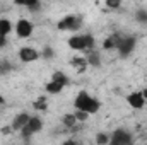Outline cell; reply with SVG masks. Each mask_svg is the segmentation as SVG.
<instances>
[{"label": "cell", "instance_id": "6da1fadb", "mask_svg": "<svg viewBox=\"0 0 147 145\" xmlns=\"http://www.w3.org/2000/svg\"><path fill=\"white\" fill-rule=\"evenodd\" d=\"M14 31H16V36L19 38V39H29V38L33 36V33H34V24L29 19L21 17V19L16 21Z\"/></svg>", "mask_w": 147, "mask_h": 145}, {"label": "cell", "instance_id": "7a4b0ae2", "mask_svg": "<svg viewBox=\"0 0 147 145\" xmlns=\"http://www.w3.org/2000/svg\"><path fill=\"white\" fill-rule=\"evenodd\" d=\"M57 28L60 31H79L82 28V19L75 14H69L57 22Z\"/></svg>", "mask_w": 147, "mask_h": 145}, {"label": "cell", "instance_id": "3957f363", "mask_svg": "<svg viewBox=\"0 0 147 145\" xmlns=\"http://www.w3.org/2000/svg\"><path fill=\"white\" fill-rule=\"evenodd\" d=\"M39 56H41V53L38 51L36 48H33V46H22L17 51V58H19L21 63H33V62H36Z\"/></svg>", "mask_w": 147, "mask_h": 145}, {"label": "cell", "instance_id": "277c9868", "mask_svg": "<svg viewBox=\"0 0 147 145\" xmlns=\"http://www.w3.org/2000/svg\"><path fill=\"white\" fill-rule=\"evenodd\" d=\"M110 145H132V135L125 128H116L111 133Z\"/></svg>", "mask_w": 147, "mask_h": 145}, {"label": "cell", "instance_id": "5b68a950", "mask_svg": "<svg viewBox=\"0 0 147 145\" xmlns=\"http://www.w3.org/2000/svg\"><path fill=\"white\" fill-rule=\"evenodd\" d=\"M91 101H92V96H91L87 91H80V92L75 96V99H74V108H75V111H84V113H87V108H89Z\"/></svg>", "mask_w": 147, "mask_h": 145}, {"label": "cell", "instance_id": "8992f818", "mask_svg": "<svg viewBox=\"0 0 147 145\" xmlns=\"http://www.w3.org/2000/svg\"><path fill=\"white\" fill-rule=\"evenodd\" d=\"M29 119H31V114H29V113H24V111H22V113H17V114L12 118V121H10L12 132H14V133H19L22 128L28 126Z\"/></svg>", "mask_w": 147, "mask_h": 145}, {"label": "cell", "instance_id": "52a82bcc", "mask_svg": "<svg viewBox=\"0 0 147 145\" xmlns=\"http://www.w3.org/2000/svg\"><path fill=\"white\" fill-rule=\"evenodd\" d=\"M135 44H137V39L135 36H123L121 38V43L118 46V55L120 56H128L134 50H135Z\"/></svg>", "mask_w": 147, "mask_h": 145}, {"label": "cell", "instance_id": "ba28073f", "mask_svg": "<svg viewBox=\"0 0 147 145\" xmlns=\"http://www.w3.org/2000/svg\"><path fill=\"white\" fill-rule=\"evenodd\" d=\"M121 34L115 33V34H110L108 38H105V41L101 43V48L103 51H113V50H118L120 43H121Z\"/></svg>", "mask_w": 147, "mask_h": 145}, {"label": "cell", "instance_id": "9c48e42d", "mask_svg": "<svg viewBox=\"0 0 147 145\" xmlns=\"http://www.w3.org/2000/svg\"><path fill=\"white\" fill-rule=\"evenodd\" d=\"M127 103H128V106L132 109H137V111H139V109H144V106H146V101H144L140 91L130 92V94L127 96Z\"/></svg>", "mask_w": 147, "mask_h": 145}, {"label": "cell", "instance_id": "30bf717a", "mask_svg": "<svg viewBox=\"0 0 147 145\" xmlns=\"http://www.w3.org/2000/svg\"><path fill=\"white\" fill-rule=\"evenodd\" d=\"M69 48L74 50V51H86V43H84V36L82 34H74V36L69 38L67 41Z\"/></svg>", "mask_w": 147, "mask_h": 145}, {"label": "cell", "instance_id": "8fae6325", "mask_svg": "<svg viewBox=\"0 0 147 145\" xmlns=\"http://www.w3.org/2000/svg\"><path fill=\"white\" fill-rule=\"evenodd\" d=\"M70 67H72L74 70L77 73H84L86 70H87V60H86V56H74V58H70Z\"/></svg>", "mask_w": 147, "mask_h": 145}, {"label": "cell", "instance_id": "7c38bea8", "mask_svg": "<svg viewBox=\"0 0 147 145\" xmlns=\"http://www.w3.org/2000/svg\"><path fill=\"white\" fill-rule=\"evenodd\" d=\"M86 60H87V65L89 67H101V53L96 51V50H91V51H86Z\"/></svg>", "mask_w": 147, "mask_h": 145}, {"label": "cell", "instance_id": "4fadbf2b", "mask_svg": "<svg viewBox=\"0 0 147 145\" xmlns=\"http://www.w3.org/2000/svg\"><path fill=\"white\" fill-rule=\"evenodd\" d=\"M62 125H63L69 132H74V130L77 128L79 121H77V118H75L74 113H65V114L62 116Z\"/></svg>", "mask_w": 147, "mask_h": 145}, {"label": "cell", "instance_id": "5bb4252c", "mask_svg": "<svg viewBox=\"0 0 147 145\" xmlns=\"http://www.w3.org/2000/svg\"><path fill=\"white\" fill-rule=\"evenodd\" d=\"M26 128L29 130L31 135H36V133H39L43 130V119L39 116H31V119H29V123H28Z\"/></svg>", "mask_w": 147, "mask_h": 145}, {"label": "cell", "instance_id": "9a60e30c", "mask_svg": "<svg viewBox=\"0 0 147 145\" xmlns=\"http://www.w3.org/2000/svg\"><path fill=\"white\" fill-rule=\"evenodd\" d=\"M14 31V22L7 17H0V36L7 38Z\"/></svg>", "mask_w": 147, "mask_h": 145}, {"label": "cell", "instance_id": "2e32d148", "mask_svg": "<svg viewBox=\"0 0 147 145\" xmlns=\"http://www.w3.org/2000/svg\"><path fill=\"white\" fill-rule=\"evenodd\" d=\"M63 85H60V84H57V82H53V80H48L46 84H45V91L48 92V94H51V96H57V94H62L63 92Z\"/></svg>", "mask_w": 147, "mask_h": 145}, {"label": "cell", "instance_id": "e0dca14e", "mask_svg": "<svg viewBox=\"0 0 147 145\" xmlns=\"http://www.w3.org/2000/svg\"><path fill=\"white\" fill-rule=\"evenodd\" d=\"M51 80L53 82H57V84H60V85H69L70 84V79H69V75L65 72H62V70H57V72L51 73Z\"/></svg>", "mask_w": 147, "mask_h": 145}, {"label": "cell", "instance_id": "ac0fdd59", "mask_svg": "<svg viewBox=\"0 0 147 145\" xmlns=\"http://www.w3.org/2000/svg\"><path fill=\"white\" fill-rule=\"evenodd\" d=\"M48 99H46V96H38L36 99L33 101V108L39 111V113H45V111H48Z\"/></svg>", "mask_w": 147, "mask_h": 145}, {"label": "cell", "instance_id": "d6986e66", "mask_svg": "<svg viewBox=\"0 0 147 145\" xmlns=\"http://www.w3.org/2000/svg\"><path fill=\"white\" fill-rule=\"evenodd\" d=\"M110 140H111V135L106 133V132H99V133H96V137H94L96 145H110Z\"/></svg>", "mask_w": 147, "mask_h": 145}, {"label": "cell", "instance_id": "ffe728a7", "mask_svg": "<svg viewBox=\"0 0 147 145\" xmlns=\"http://www.w3.org/2000/svg\"><path fill=\"white\" fill-rule=\"evenodd\" d=\"M84 36V43H86V51H91V50H96V38L92 36L91 33L87 34H82ZM84 51V53H86Z\"/></svg>", "mask_w": 147, "mask_h": 145}, {"label": "cell", "instance_id": "44dd1931", "mask_svg": "<svg viewBox=\"0 0 147 145\" xmlns=\"http://www.w3.org/2000/svg\"><path fill=\"white\" fill-rule=\"evenodd\" d=\"M99 109H101V103L96 99V97H92V101H91V104H89V108H87V114L91 116V114H96V113H99Z\"/></svg>", "mask_w": 147, "mask_h": 145}, {"label": "cell", "instance_id": "7402d4cb", "mask_svg": "<svg viewBox=\"0 0 147 145\" xmlns=\"http://www.w3.org/2000/svg\"><path fill=\"white\" fill-rule=\"evenodd\" d=\"M12 68H14V67H12V63H10L9 60H2V62H0V75L9 73Z\"/></svg>", "mask_w": 147, "mask_h": 145}, {"label": "cell", "instance_id": "603a6c76", "mask_svg": "<svg viewBox=\"0 0 147 145\" xmlns=\"http://www.w3.org/2000/svg\"><path fill=\"white\" fill-rule=\"evenodd\" d=\"M41 56H43V58H46V60H51V58L55 56V51H53V48H51L50 44H46V46L43 48V51H41Z\"/></svg>", "mask_w": 147, "mask_h": 145}, {"label": "cell", "instance_id": "cb8c5ba5", "mask_svg": "<svg viewBox=\"0 0 147 145\" xmlns=\"http://www.w3.org/2000/svg\"><path fill=\"white\" fill-rule=\"evenodd\" d=\"M135 19H137V22H140V24H147V10H137Z\"/></svg>", "mask_w": 147, "mask_h": 145}, {"label": "cell", "instance_id": "d4e9b609", "mask_svg": "<svg viewBox=\"0 0 147 145\" xmlns=\"http://www.w3.org/2000/svg\"><path fill=\"white\" fill-rule=\"evenodd\" d=\"M74 114H75V118H77V121H79V123H84V121H87V119H89V114H87V113H84V111H74Z\"/></svg>", "mask_w": 147, "mask_h": 145}, {"label": "cell", "instance_id": "484cf974", "mask_svg": "<svg viewBox=\"0 0 147 145\" xmlns=\"http://www.w3.org/2000/svg\"><path fill=\"white\" fill-rule=\"evenodd\" d=\"M105 5L110 7V9H120V7H121V2H120V0H106Z\"/></svg>", "mask_w": 147, "mask_h": 145}, {"label": "cell", "instance_id": "4316f807", "mask_svg": "<svg viewBox=\"0 0 147 145\" xmlns=\"http://www.w3.org/2000/svg\"><path fill=\"white\" fill-rule=\"evenodd\" d=\"M0 133H2L3 137H7V135H10V133H14V132H12V126L9 125V126H2V128H0Z\"/></svg>", "mask_w": 147, "mask_h": 145}, {"label": "cell", "instance_id": "83f0119b", "mask_svg": "<svg viewBox=\"0 0 147 145\" xmlns=\"http://www.w3.org/2000/svg\"><path fill=\"white\" fill-rule=\"evenodd\" d=\"M60 145H79V144H77V140H74V138H69V140H65V142H62Z\"/></svg>", "mask_w": 147, "mask_h": 145}, {"label": "cell", "instance_id": "f1b7e54d", "mask_svg": "<svg viewBox=\"0 0 147 145\" xmlns=\"http://www.w3.org/2000/svg\"><path fill=\"white\" fill-rule=\"evenodd\" d=\"M5 46H7V38L0 36V50H2V48H5Z\"/></svg>", "mask_w": 147, "mask_h": 145}, {"label": "cell", "instance_id": "f546056e", "mask_svg": "<svg viewBox=\"0 0 147 145\" xmlns=\"http://www.w3.org/2000/svg\"><path fill=\"white\" fill-rule=\"evenodd\" d=\"M140 94H142V97H144V101L147 103V87H144V89L140 91Z\"/></svg>", "mask_w": 147, "mask_h": 145}, {"label": "cell", "instance_id": "4dcf8cb0", "mask_svg": "<svg viewBox=\"0 0 147 145\" xmlns=\"http://www.w3.org/2000/svg\"><path fill=\"white\" fill-rule=\"evenodd\" d=\"M3 104H5V97H3V96H2V94H0V108H2V106H3Z\"/></svg>", "mask_w": 147, "mask_h": 145}, {"label": "cell", "instance_id": "1f68e13d", "mask_svg": "<svg viewBox=\"0 0 147 145\" xmlns=\"http://www.w3.org/2000/svg\"><path fill=\"white\" fill-rule=\"evenodd\" d=\"M0 113H2V108H0Z\"/></svg>", "mask_w": 147, "mask_h": 145}, {"label": "cell", "instance_id": "d6a6232c", "mask_svg": "<svg viewBox=\"0 0 147 145\" xmlns=\"http://www.w3.org/2000/svg\"><path fill=\"white\" fill-rule=\"evenodd\" d=\"M10 145H12V144H10Z\"/></svg>", "mask_w": 147, "mask_h": 145}]
</instances>
